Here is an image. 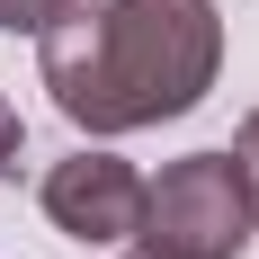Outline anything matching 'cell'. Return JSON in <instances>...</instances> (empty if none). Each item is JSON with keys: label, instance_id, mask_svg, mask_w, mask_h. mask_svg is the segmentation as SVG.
<instances>
[{"label": "cell", "instance_id": "52a82bcc", "mask_svg": "<svg viewBox=\"0 0 259 259\" xmlns=\"http://www.w3.org/2000/svg\"><path fill=\"white\" fill-rule=\"evenodd\" d=\"M125 259H161V250H125Z\"/></svg>", "mask_w": 259, "mask_h": 259}, {"label": "cell", "instance_id": "8992f818", "mask_svg": "<svg viewBox=\"0 0 259 259\" xmlns=\"http://www.w3.org/2000/svg\"><path fill=\"white\" fill-rule=\"evenodd\" d=\"M18 143H27V125H18V107L0 99V170H18Z\"/></svg>", "mask_w": 259, "mask_h": 259}, {"label": "cell", "instance_id": "6da1fadb", "mask_svg": "<svg viewBox=\"0 0 259 259\" xmlns=\"http://www.w3.org/2000/svg\"><path fill=\"white\" fill-rule=\"evenodd\" d=\"M36 72L80 134H134L214 90L224 18L214 0H90L36 36Z\"/></svg>", "mask_w": 259, "mask_h": 259}, {"label": "cell", "instance_id": "3957f363", "mask_svg": "<svg viewBox=\"0 0 259 259\" xmlns=\"http://www.w3.org/2000/svg\"><path fill=\"white\" fill-rule=\"evenodd\" d=\"M45 224L63 241H125L134 224H143V179H134V161L116 152H72L45 170Z\"/></svg>", "mask_w": 259, "mask_h": 259}, {"label": "cell", "instance_id": "277c9868", "mask_svg": "<svg viewBox=\"0 0 259 259\" xmlns=\"http://www.w3.org/2000/svg\"><path fill=\"white\" fill-rule=\"evenodd\" d=\"M80 0H0V27H9V36H45L54 18H72Z\"/></svg>", "mask_w": 259, "mask_h": 259}, {"label": "cell", "instance_id": "7a4b0ae2", "mask_svg": "<svg viewBox=\"0 0 259 259\" xmlns=\"http://www.w3.org/2000/svg\"><path fill=\"white\" fill-rule=\"evenodd\" d=\"M250 214H259V188L241 179L233 152H188L161 179H143V224L134 233L161 259H241Z\"/></svg>", "mask_w": 259, "mask_h": 259}, {"label": "cell", "instance_id": "5b68a950", "mask_svg": "<svg viewBox=\"0 0 259 259\" xmlns=\"http://www.w3.org/2000/svg\"><path fill=\"white\" fill-rule=\"evenodd\" d=\"M233 161H241V179L259 188V107H250V116H241V134H233Z\"/></svg>", "mask_w": 259, "mask_h": 259}]
</instances>
